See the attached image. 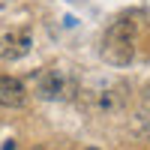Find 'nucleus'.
I'll use <instances>...</instances> for the list:
<instances>
[{
    "mask_svg": "<svg viewBox=\"0 0 150 150\" xmlns=\"http://www.w3.org/2000/svg\"><path fill=\"white\" fill-rule=\"evenodd\" d=\"M90 150H93V147H90Z\"/></svg>",
    "mask_w": 150,
    "mask_h": 150,
    "instance_id": "obj_7",
    "label": "nucleus"
},
{
    "mask_svg": "<svg viewBox=\"0 0 150 150\" xmlns=\"http://www.w3.org/2000/svg\"><path fill=\"white\" fill-rule=\"evenodd\" d=\"M135 39H138V24L132 15L117 18L102 36V60L111 66H129L135 60Z\"/></svg>",
    "mask_w": 150,
    "mask_h": 150,
    "instance_id": "obj_1",
    "label": "nucleus"
},
{
    "mask_svg": "<svg viewBox=\"0 0 150 150\" xmlns=\"http://www.w3.org/2000/svg\"><path fill=\"white\" fill-rule=\"evenodd\" d=\"M30 45H33V36H30V30H27V27L0 33V57H3V60H9V63L21 60L24 54L30 51Z\"/></svg>",
    "mask_w": 150,
    "mask_h": 150,
    "instance_id": "obj_4",
    "label": "nucleus"
},
{
    "mask_svg": "<svg viewBox=\"0 0 150 150\" xmlns=\"http://www.w3.org/2000/svg\"><path fill=\"white\" fill-rule=\"evenodd\" d=\"M3 150H15V141H6V144H3Z\"/></svg>",
    "mask_w": 150,
    "mask_h": 150,
    "instance_id": "obj_6",
    "label": "nucleus"
},
{
    "mask_svg": "<svg viewBox=\"0 0 150 150\" xmlns=\"http://www.w3.org/2000/svg\"><path fill=\"white\" fill-rule=\"evenodd\" d=\"M24 99H27V90H24V84L18 78L0 75V105L3 108H18V105H24Z\"/></svg>",
    "mask_w": 150,
    "mask_h": 150,
    "instance_id": "obj_5",
    "label": "nucleus"
},
{
    "mask_svg": "<svg viewBox=\"0 0 150 150\" xmlns=\"http://www.w3.org/2000/svg\"><path fill=\"white\" fill-rule=\"evenodd\" d=\"M129 99V84L126 81H117V78H108V81H96L93 87H84L81 90V102L87 111L93 114H117V111L126 105Z\"/></svg>",
    "mask_w": 150,
    "mask_h": 150,
    "instance_id": "obj_2",
    "label": "nucleus"
},
{
    "mask_svg": "<svg viewBox=\"0 0 150 150\" xmlns=\"http://www.w3.org/2000/svg\"><path fill=\"white\" fill-rule=\"evenodd\" d=\"M75 90L72 81L66 78L63 69H48L39 75V81H36V93H39V99H63Z\"/></svg>",
    "mask_w": 150,
    "mask_h": 150,
    "instance_id": "obj_3",
    "label": "nucleus"
}]
</instances>
